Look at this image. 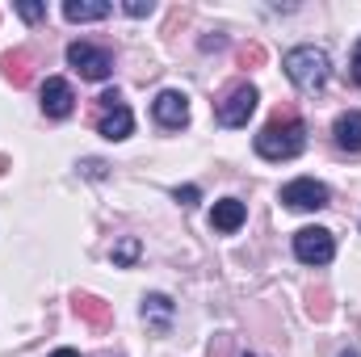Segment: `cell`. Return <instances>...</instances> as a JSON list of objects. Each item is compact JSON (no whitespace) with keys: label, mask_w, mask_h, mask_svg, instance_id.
Listing matches in <instances>:
<instances>
[{"label":"cell","mask_w":361,"mask_h":357,"mask_svg":"<svg viewBox=\"0 0 361 357\" xmlns=\"http://www.w3.org/2000/svg\"><path fill=\"white\" fill-rule=\"evenodd\" d=\"M257 101H261V92L252 89V85H235V89L219 101V122H223V126H244V122L252 118Z\"/></svg>","instance_id":"obj_7"},{"label":"cell","mask_w":361,"mask_h":357,"mask_svg":"<svg viewBox=\"0 0 361 357\" xmlns=\"http://www.w3.org/2000/svg\"><path fill=\"white\" fill-rule=\"evenodd\" d=\"M51 357H80V353H76V349H55Z\"/></svg>","instance_id":"obj_23"},{"label":"cell","mask_w":361,"mask_h":357,"mask_svg":"<svg viewBox=\"0 0 361 357\" xmlns=\"http://www.w3.org/2000/svg\"><path fill=\"white\" fill-rule=\"evenodd\" d=\"M122 8H126V13H130V17H147V13H152V8H156V4H152V0H126V4H122Z\"/></svg>","instance_id":"obj_20"},{"label":"cell","mask_w":361,"mask_h":357,"mask_svg":"<svg viewBox=\"0 0 361 357\" xmlns=\"http://www.w3.org/2000/svg\"><path fill=\"white\" fill-rule=\"evenodd\" d=\"M349 72H353V80L361 85V42L353 47V68H349Z\"/></svg>","instance_id":"obj_22"},{"label":"cell","mask_w":361,"mask_h":357,"mask_svg":"<svg viewBox=\"0 0 361 357\" xmlns=\"http://www.w3.org/2000/svg\"><path fill=\"white\" fill-rule=\"evenodd\" d=\"M197 198H202V193H197V185H185V189H177V202H180V206H197Z\"/></svg>","instance_id":"obj_21"},{"label":"cell","mask_w":361,"mask_h":357,"mask_svg":"<svg viewBox=\"0 0 361 357\" xmlns=\"http://www.w3.org/2000/svg\"><path fill=\"white\" fill-rule=\"evenodd\" d=\"M244 357H252V353H244Z\"/></svg>","instance_id":"obj_26"},{"label":"cell","mask_w":361,"mask_h":357,"mask_svg":"<svg viewBox=\"0 0 361 357\" xmlns=\"http://www.w3.org/2000/svg\"><path fill=\"white\" fill-rule=\"evenodd\" d=\"M152 114H156V122H160L164 131H180V126L189 122V97L177 92V89H164L152 101Z\"/></svg>","instance_id":"obj_8"},{"label":"cell","mask_w":361,"mask_h":357,"mask_svg":"<svg viewBox=\"0 0 361 357\" xmlns=\"http://www.w3.org/2000/svg\"><path fill=\"white\" fill-rule=\"evenodd\" d=\"M72 109H76L72 85H68L63 76H51V80L42 85V114H47V118H72Z\"/></svg>","instance_id":"obj_9"},{"label":"cell","mask_w":361,"mask_h":357,"mask_svg":"<svg viewBox=\"0 0 361 357\" xmlns=\"http://www.w3.org/2000/svg\"><path fill=\"white\" fill-rule=\"evenodd\" d=\"M143 320H147V328L152 332H169V324H173V298L169 294H147L143 298Z\"/></svg>","instance_id":"obj_15"},{"label":"cell","mask_w":361,"mask_h":357,"mask_svg":"<svg viewBox=\"0 0 361 357\" xmlns=\"http://www.w3.org/2000/svg\"><path fill=\"white\" fill-rule=\"evenodd\" d=\"M235 59H240V68H248V72H252V68H261V63H265V47H261V42H244V47L235 51Z\"/></svg>","instance_id":"obj_16"},{"label":"cell","mask_w":361,"mask_h":357,"mask_svg":"<svg viewBox=\"0 0 361 357\" xmlns=\"http://www.w3.org/2000/svg\"><path fill=\"white\" fill-rule=\"evenodd\" d=\"M17 13H21V21H42V17H47V4H38V0H21Z\"/></svg>","instance_id":"obj_19"},{"label":"cell","mask_w":361,"mask_h":357,"mask_svg":"<svg viewBox=\"0 0 361 357\" xmlns=\"http://www.w3.org/2000/svg\"><path fill=\"white\" fill-rule=\"evenodd\" d=\"M68 63L85 80H109V72H114V55L105 47H92V42H72L68 47Z\"/></svg>","instance_id":"obj_5"},{"label":"cell","mask_w":361,"mask_h":357,"mask_svg":"<svg viewBox=\"0 0 361 357\" xmlns=\"http://www.w3.org/2000/svg\"><path fill=\"white\" fill-rule=\"evenodd\" d=\"M341 357H357V353H353V349H349V353H341Z\"/></svg>","instance_id":"obj_25"},{"label":"cell","mask_w":361,"mask_h":357,"mask_svg":"<svg viewBox=\"0 0 361 357\" xmlns=\"http://www.w3.org/2000/svg\"><path fill=\"white\" fill-rule=\"evenodd\" d=\"M302 147H307V122L298 114H290V109H277L257 135V156L261 160L281 164V160H294Z\"/></svg>","instance_id":"obj_1"},{"label":"cell","mask_w":361,"mask_h":357,"mask_svg":"<svg viewBox=\"0 0 361 357\" xmlns=\"http://www.w3.org/2000/svg\"><path fill=\"white\" fill-rule=\"evenodd\" d=\"M307 311H311L315 320H328V315H332V303H328V290H311V294H307Z\"/></svg>","instance_id":"obj_17"},{"label":"cell","mask_w":361,"mask_h":357,"mask_svg":"<svg viewBox=\"0 0 361 357\" xmlns=\"http://www.w3.org/2000/svg\"><path fill=\"white\" fill-rule=\"evenodd\" d=\"M4 169H8V156H0V177H4Z\"/></svg>","instance_id":"obj_24"},{"label":"cell","mask_w":361,"mask_h":357,"mask_svg":"<svg viewBox=\"0 0 361 357\" xmlns=\"http://www.w3.org/2000/svg\"><path fill=\"white\" fill-rule=\"evenodd\" d=\"M135 257H139V240H135V236H126V240L114 248V265H135Z\"/></svg>","instance_id":"obj_18"},{"label":"cell","mask_w":361,"mask_h":357,"mask_svg":"<svg viewBox=\"0 0 361 357\" xmlns=\"http://www.w3.org/2000/svg\"><path fill=\"white\" fill-rule=\"evenodd\" d=\"M281 68H286L290 85L302 92H319L332 76V59H328L324 47H294V51H286Z\"/></svg>","instance_id":"obj_2"},{"label":"cell","mask_w":361,"mask_h":357,"mask_svg":"<svg viewBox=\"0 0 361 357\" xmlns=\"http://www.w3.org/2000/svg\"><path fill=\"white\" fill-rule=\"evenodd\" d=\"M244 219H248V210H244L240 198H223V202H214V210H210V227H214V231H227V236L240 231Z\"/></svg>","instance_id":"obj_12"},{"label":"cell","mask_w":361,"mask_h":357,"mask_svg":"<svg viewBox=\"0 0 361 357\" xmlns=\"http://www.w3.org/2000/svg\"><path fill=\"white\" fill-rule=\"evenodd\" d=\"M72 311L89 324V328H109L114 324V311H109V303L105 298H97V294H72Z\"/></svg>","instance_id":"obj_10"},{"label":"cell","mask_w":361,"mask_h":357,"mask_svg":"<svg viewBox=\"0 0 361 357\" xmlns=\"http://www.w3.org/2000/svg\"><path fill=\"white\" fill-rule=\"evenodd\" d=\"M97 131L109 139V143H118V139H126L130 131H135V114L126 109V101H122V92L109 89L97 97Z\"/></svg>","instance_id":"obj_3"},{"label":"cell","mask_w":361,"mask_h":357,"mask_svg":"<svg viewBox=\"0 0 361 357\" xmlns=\"http://www.w3.org/2000/svg\"><path fill=\"white\" fill-rule=\"evenodd\" d=\"M328 198H332L328 185L315 177H298V181H290V185H281V202L290 210H324Z\"/></svg>","instance_id":"obj_6"},{"label":"cell","mask_w":361,"mask_h":357,"mask_svg":"<svg viewBox=\"0 0 361 357\" xmlns=\"http://www.w3.org/2000/svg\"><path fill=\"white\" fill-rule=\"evenodd\" d=\"M294 257H298L302 265H328V261L336 257L332 231H328V227H302V231H294Z\"/></svg>","instance_id":"obj_4"},{"label":"cell","mask_w":361,"mask_h":357,"mask_svg":"<svg viewBox=\"0 0 361 357\" xmlns=\"http://www.w3.org/2000/svg\"><path fill=\"white\" fill-rule=\"evenodd\" d=\"M0 72H4V80H8L13 89H25V85L34 80V59H30V51H8V55L0 59Z\"/></svg>","instance_id":"obj_13"},{"label":"cell","mask_w":361,"mask_h":357,"mask_svg":"<svg viewBox=\"0 0 361 357\" xmlns=\"http://www.w3.org/2000/svg\"><path fill=\"white\" fill-rule=\"evenodd\" d=\"M332 139H336L341 152L361 156V109H349V114H341V118L332 122Z\"/></svg>","instance_id":"obj_11"},{"label":"cell","mask_w":361,"mask_h":357,"mask_svg":"<svg viewBox=\"0 0 361 357\" xmlns=\"http://www.w3.org/2000/svg\"><path fill=\"white\" fill-rule=\"evenodd\" d=\"M109 13H114L109 0H63V17L76 21V25H85V21H105Z\"/></svg>","instance_id":"obj_14"}]
</instances>
